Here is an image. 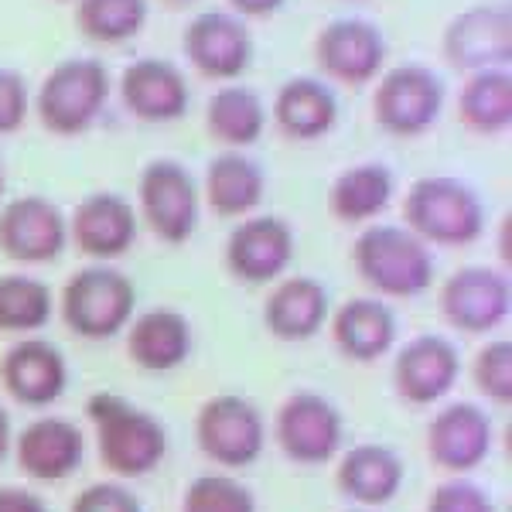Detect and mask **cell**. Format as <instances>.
Masks as SVG:
<instances>
[{
	"label": "cell",
	"instance_id": "obj_43",
	"mask_svg": "<svg viewBox=\"0 0 512 512\" xmlns=\"http://www.w3.org/2000/svg\"><path fill=\"white\" fill-rule=\"evenodd\" d=\"M164 4H175L178 7V4H192V0H164Z\"/></svg>",
	"mask_w": 512,
	"mask_h": 512
},
{
	"label": "cell",
	"instance_id": "obj_3",
	"mask_svg": "<svg viewBox=\"0 0 512 512\" xmlns=\"http://www.w3.org/2000/svg\"><path fill=\"white\" fill-rule=\"evenodd\" d=\"M113 93V76L96 55H69L41 76L31 110L52 137H79L99 120Z\"/></svg>",
	"mask_w": 512,
	"mask_h": 512
},
{
	"label": "cell",
	"instance_id": "obj_31",
	"mask_svg": "<svg viewBox=\"0 0 512 512\" xmlns=\"http://www.w3.org/2000/svg\"><path fill=\"white\" fill-rule=\"evenodd\" d=\"M55 318V291L41 277L0 274V332L38 335Z\"/></svg>",
	"mask_w": 512,
	"mask_h": 512
},
{
	"label": "cell",
	"instance_id": "obj_44",
	"mask_svg": "<svg viewBox=\"0 0 512 512\" xmlns=\"http://www.w3.org/2000/svg\"><path fill=\"white\" fill-rule=\"evenodd\" d=\"M345 512H366V509H345Z\"/></svg>",
	"mask_w": 512,
	"mask_h": 512
},
{
	"label": "cell",
	"instance_id": "obj_41",
	"mask_svg": "<svg viewBox=\"0 0 512 512\" xmlns=\"http://www.w3.org/2000/svg\"><path fill=\"white\" fill-rule=\"evenodd\" d=\"M509 229H512V222H509V216H502V222H499V263H502V270L509 267Z\"/></svg>",
	"mask_w": 512,
	"mask_h": 512
},
{
	"label": "cell",
	"instance_id": "obj_4",
	"mask_svg": "<svg viewBox=\"0 0 512 512\" xmlns=\"http://www.w3.org/2000/svg\"><path fill=\"white\" fill-rule=\"evenodd\" d=\"M403 226L431 250H461L482 239L485 202L465 178L424 175L403 195Z\"/></svg>",
	"mask_w": 512,
	"mask_h": 512
},
{
	"label": "cell",
	"instance_id": "obj_10",
	"mask_svg": "<svg viewBox=\"0 0 512 512\" xmlns=\"http://www.w3.org/2000/svg\"><path fill=\"white\" fill-rule=\"evenodd\" d=\"M274 441L287 461L301 468H321L338 458L345 444L342 410L325 393L297 390L274 414Z\"/></svg>",
	"mask_w": 512,
	"mask_h": 512
},
{
	"label": "cell",
	"instance_id": "obj_8",
	"mask_svg": "<svg viewBox=\"0 0 512 512\" xmlns=\"http://www.w3.org/2000/svg\"><path fill=\"white\" fill-rule=\"evenodd\" d=\"M195 444L212 465L226 472L250 468L267 448V417L239 393L209 396L195 414Z\"/></svg>",
	"mask_w": 512,
	"mask_h": 512
},
{
	"label": "cell",
	"instance_id": "obj_21",
	"mask_svg": "<svg viewBox=\"0 0 512 512\" xmlns=\"http://www.w3.org/2000/svg\"><path fill=\"white\" fill-rule=\"evenodd\" d=\"M11 451L24 478L55 485L79 472L86 458V434L76 420L38 417L21 434H14Z\"/></svg>",
	"mask_w": 512,
	"mask_h": 512
},
{
	"label": "cell",
	"instance_id": "obj_19",
	"mask_svg": "<svg viewBox=\"0 0 512 512\" xmlns=\"http://www.w3.org/2000/svg\"><path fill=\"white\" fill-rule=\"evenodd\" d=\"M140 236L137 209L120 192H89L69 216V243L93 263H113L134 250Z\"/></svg>",
	"mask_w": 512,
	"mask_h": 512
},
{
	"label": "cell",
	"instance_id": "obj_13",
	"mask_svg": "<svg viewBox=\"0 0 512 512\" xmlns=\"http://www.w3.org/2000/svg\"><path fill=\"white\" fill-rule=\"evenodd\" d=\"M69 246V216L45 195L0 202V253L24 267L59 260Z\"/></svg>",
	"mask_w": 512,
	"mask_h": 512
},
{
	"label": "cell",
	"instance_id": "obj_22",
	"mask_svg": "<svg viewBox=\"0 0 512 512\" xmlns=\"http://www.w3.org/2000/svg\"><path fill=\"white\" fill-rule=\"evenodd\" d=\"M328 315H332V297L328 287L318 277L308 274H284L270 284L263 297V328L277 338V342H311L325 332Z\"/></svg>",
	"mask_w": 512,
	"mask_h": 512
},
{
	"label": "cell",
	"instance_id": "obj_37",
	"mask_svg": "<svg viewBox=\"0 0 512 512\" xmlns=\"http://www.w3.org/2000/svg\"><path fill=\"white\" fill-rule=\"evenodd\" d=\"M69 512H144V506L123 482H93L69 502Z\"/></svg>",
	"mask_w": 512,
	"mask_h": 512
},
{
	"label": "cell",
	"instance_id": "obj_20",
	"mask_svg": "<svg viewBox=\"0 0 512 512\" xmlns=\"http://www.w3.org/2000/svg\"><path fill=\"white\" fill-rule=\"evenodd\" d=\"M123 110L140 123H175L192 106V86L181 65L161 55L134 59L117 79Z\"/></svg>",
	"mask_w": 512,
	"mask_h": 512
},
{
	"label": "cell",
	"instance_id": "obj_12",
	"mask_svg": "<svg viewBox=\"0 0 512 512\" xmlns=\"http://www.w3.org/2000/svg\"><path fill=\"white\" fill-rule=\"evenodd\" d=\"M297 253L294 226L277 212H253V216L236 219V226L226 236V270L239 284L270 287L291 270Z\"/></svg>",
	"mask_w": 512,
	"mask_h": 512
},
{
	"label": "cell",
	"instance_id": "obj_7",
	"mask_svg": "<svg viewBox=\"0 0 512 512\" xmlns=\"http://www.w3.org/2000/svg\"><path fill=\"white\" fill-rule=\"evenodd\" d=\"M202 192L178 158H154L140 168L137 178V219L151 229L161 243L185 246L198 229Z\"/></svg>",
	"mask_w": 512,
	"mask_h": 512
},
{
	"label": "cell",
	"instance_id": "obj_32",
	"mask_svg": "<svg viewBox=\"0 0 512 512\" xmlns=\"http://www.w3.org/2000/svg\"><path fill=\"white\" fill-rule=\"evenodd\" d=\"M151 18V0H76V31L93 45L134 41Z\"/></svg>",
	"mask_w": 512,
	"mask_h": 512
},
{
	"label": "cell",
	"instance_id": "obj_11",
	"mask_svg": "<svg viewBox=\"0 0 512 512\" xmlns=\"http://www.w3.org/2000/svg\"><path fill=\"white\" fill-rule=\"evenodd\" d=\"M311 52H315L321 79L352 89L376 82L379 72L386 69V59H390L383 28L362 14L325 21L311 41Z\"/></svg>",
	"mask_w": 512,
	"mask_h": 512
},
{
	"label": "cell",
	"instance_id": "obj_5",
	"mask_svg": "<svg viewBox=\"0 0 512 512\" xmlns=\"http://www.w3.org/2000/svg\"><path fill=\"white\" fill-rule=\"evenodd\" d=\"M55 311L76 338L106 342L123 335L137 315V284L113 263H86L62 284Z\"/></svg>",
	"mask_w": 512,
	"mask_h": 512
},
{
	"label": "cell",
	"instance_id": "obj_27",
	"mask_svg": "<svg viewBox=\"0 0 512 512\" xmlns=\"http://www.w3.org/2000/svg\"><path fill=\"white\" fill-rule=\"evenodd\" d=\"M198 192L219 219L253 216L267 198V171L246 151H219L205 164Z\"/></svg>",
	"mask_w": 512,
	"mask_h": 512
},
{
	"label": "cell",
	"instance_id": "obj_14",
	"mask_svg": "<svg viewBox=\"0 0 512 512\" xmlns=\"http://www.w3.org/2000/svg\"><path fill=\"white\" fill-rule=\"evenodd\" d=\"M181 52L202 79L239 82L253 65V31L233 11H202L181 31Z\"/></svg>",
	"mask_w": 512,
	"mask_h": 512
},
{
	"label": "cell",
	"instance_id": "obj_26",
	"mask_svg": "<svg viewBox=\"0 0 512 512\" xmlns=\"http://www.w3.org/2000/svg\"><path fill=\"white\" fill-rule=\"evenodd\" d=\"M403 482H407V465L386 444L362 441L352 444L349 451H338L335 485L355 506L362 509L390 506L396 495L403 492Z\"/></svg>",
	"mask_w": 512,
	"mask_h": 512
},
{
	"label": "cell",
	"instance_id": "obj_29",
	"mask_svg": "<svg viewBox=\"0 0 512 512\" xmlns=\"http://www.w3.org/2000/svg\"><path fill=\"white\" fill-rule=\"evenodd\" d=\"M267 103L243 82H222L205 103V134L222 151H246L267 130Z\"/></svg>",
	"mask_w": 512,
	"mask_h": 512
},
{
	"label": "cell",
	"instance_id": "obj_33",
	"mask_svg": "<svg viewBox=\"0 0 512 512\" xmlns=\"http://www.w3.org/2000/svg\"><path fill=\"white\" fill-rule=\"evenodd\" d=\"M181 512H256L253 492L226 472L198 475L185 489Z\"/></svg>",
	"mask_w": 512,
	"mask_h": 512
},
{
	"label": "cell",
	"instance_id": "obj_28",
	"mask_svg": "<svg viewBox=\"0 0 512 512\" xmlns=\"http://www.w3.org/2000/svg\"><path fill=\"white\" fill-rule=\"evenodd\" d=\"M396 195V175L383 161H355L342 168L328 185L325 205L342 226H369L390 209Z\"/></svg>",
	"mask_w": 512,
	"mask_h": 512
},
{
	"label": "cell",
	"instance_id": "obj_36",
	"mask_svg": "<svg viewBox=\"0 0 512 512\" xmlns=\"http://www.w3.org/2000/svg\"><path fill=\"white\" fill-rule=\"evenodd\" d=\"M31 117V86L21 69L0 65V137H11Z\"/></svg>",
	"mask_w": 512,
	"mask_h": 512
},
{
	"label": "cell",
	"instance_id": "obj_6",
	"mask_svg": "<svg viewBox=\"0 0 512 512\" xmlns=\"http://www.w3.org/2000/svg\"><path fill=\"white\" fill-rule=\"evenodd\" d=\"M444 103H448V86L431 65L400 62L386 65L376 76L369 110H373V120L383 134L414 140L434 130V123L444 113Z\"/></svg>",
	"mask_w": 512,
	"mask_h": 512
},
{
	"label": "cell",
	"instance_id": "obj_16",
	"mask_svg": "<svg viewBox=\"0 0 512 512\" xmlns=\"http://www.w3.org/2000/svg\"><path fill=\"white\" fill-rule=\"evenodd\" d=\"M495 444V424L485 407L458 400L441 407L427 424V458L444 475H472Z\"/></svg>",
	"mask_w": 512,
	"mask_h": 512
},
{
	"label": "cell",
	"instance_id": "obj_38",
	"mask_svg": "<svg viewBox=\"0 0 512 512\" xmlns=\"http://www.w3.org/2000/svg\"><path fill=\"white\" fill-rule=\"evenodd\" d=\"M0 512H52L38 492L21 485H0Z\"/></svg>",
	"mask_w": 512,
	"mask_h": 512
},
{
	"label": "cell",
	"instance_id": "obj_40",
	"mask_svg": "<svg viewBox=\"0 0 512 512\" xmlns=\"http://www.w3.org/2000/svg\"><path fill=\"white\" fill-rule=\"evenodd\" d=\"M11 444H14V424H11V414L4 410V403H0V465H4V458L11 454Z\"/></svg>",
	"mask_w": 512,
	"mask_h": 512
},
{
	"label": "cell",
	"instance_id": "obj_23",
	"mask_svg": "<svg viewBox=\"0 0 512 512\" xmlns=\"http://www.w3.org/2000/svg\"><path fill=\"white\" fill-rule=\"evenodd\" d=\"M267 113L284 137L297 140V144H311V140L332 134L338 117H342V103H338V93L328 79L297 72L277 86Z\"/></svg>",
	"mask_w": 512,
	"mask_h": 512
},
{
	"label": "cell",
	"instance_id": "obj_1",
	"mask_svg": "<svg viewBox=\"0 0 512 512\" xmlns=\"http://www.w3.org/2000/svg\"><path fill=\"white\" fill-rule=\"evenodd\" d=\"M86 420L96 437L99 465L113 478H147L168 454V431L151 410L120 393L99 390L86 400Z\"/></svg>",
	"mask_w": 512,
	"mask_h": 512
},
{
	"label": "cell",
	"instance_id": "obj_9",
	"mask_svg": "<svg viewBox=\"0 0 512 512\" xmlns=\"http://www.w3.org/2000/svg\"><path fill=\"white\" fill-rule=\"evenodd\" d=\"M437 311L461 335H492L509 321L512 284L502 267L465 263L437 287Z\"/></svg>",
	"mask_w": 512,
	"mask_h": 512
},
{
	"label": "cell",
	"instance_id": "obj_39",
	"mask_svg": "<svg viewBox=\"0 0 512 512\" xmlns=\"http://www.w3.org/2000/svg\"><path fill=\"white\" fill-rule=\"evenodd\" d=\"M229 11L236 14V18L243 21H263V18H274L280 7L287 4V0H226Z\"/></svg>",
	"mask_w": 512,
	"mask_h": 512
},
{
	"label": "cell",
	"instance_id": "obj_42",
	"mask_svg": "<svg viewBox=\"0 0 512 512\" xmlns=\"http://www.w3.org/2000/svg\"><path fill=\"white\" fill-rule=\"evenodd\" d=\"M4 188H7V175H4V161H0V202H4Z\"/></svg>",
	"mask_w": 512,
	"mask_h": 512
},
{
	"label": "cell",
	"instance_id": "obj_30",
	"mask_svg": "<svg viewBox=\"0 0 512 512\" xmlns=\"http://www.w3.org/2000/svg\"><path fill=\"white\" fill-rule=\"evenodd\" d=\"M458 120L475 137H502L512 127V72L509 65L465 72L458 89Z\"/></svg>",
	"mask_w": 512,
	"mask_h": 512
},
{
	"label": "cell",
	"instance_id": "obj_24",
	"mask_svg": "<svg viewBox=\"0 0 512 512\" xmlns=\"http://www.w3.org/2000/svg\"><path fill=\"white\" fill-rule=\"evenodd\" d=\"M325 328L332 332L335 349L359 366H373L383 355H390L396 349V335H400V321H396L393 308L376 294L342 301L328 315Z\"/></svg>",
	"mask_w": 512,
	"mask_h": 512
},
{
	"label": "cell",
	"instance_id": "obj_18",
	"mask_svg": "<svg viewBox=\"0 0 512 512\" xmlns=\"http://www.w3.org/2000/svg\"><path fill=\"white\" fill-rule=\"evenodd\" d=\"M0 386L18 407L45 410L69 390V362L41 335H24L0 355Z\"/></svg>",
	"mask_w": 512,
	"mask_h": 512
},
{
	"label": "cell",
	"instance_id": "obj_2",
	"mask_svg": "<svg viewBox=\"0 0 512 512\" xmlns=\"http://www.w3.org/2000/svg\"><path fill=\"white\" fill-rule=\"evenodd\" d=\"M352 267L376 297L410 301L434 287V250L407 226L369 222L352 239Z\"/></svg>",
	"mask_w": 512,
	"mask_h": 512
},
{
	"label": "cell",
	"instance_id": "obj_25",
	"mask_svg": "<svg viewBox=\"0 0 512 512\" xmlns=\"http://www.w3.org/2000/svg\"><path fill=\"white\" fill-rule=\"evenodd\" d=\"M123 335H127V359L144 373H175L192 359L195 349V328L178 308L140 311L130 318Z\"/></svg>",
	"mask_w": 512,
	"mask_h": 512
},
{
	"label": "cell",
	"instance_id": "obj_15",
	"mask_svg": "<svg viewBox=\"0 0 512 512\" xmlns=\"http://www.w3.org/2000/svg\"><path fill=\"white\" fill-rule=\"evenodd\" d=\"M441 55L454 72H478L509 65L512 11L509 4H472L441 31Z\"/></svg>",
	"mask_w": 512,
	"mask_h": 512
},
{
	"label": "cell",
	"instance_id": "obj_17",
	"mask_svg": "<svg viewBox=\"0 0 512 512\" xmlns=\"http://www.w3.org/2000/svg\"><path fill=\"white\" fill-rule=\"evenodd\" d=\"M461 379V352L451 338L424 332L393 355V390L410 407H434Z\"/></svg>",
	"mask_w": 512,
	"mask_h": 512
},
{
	"label": "cell",
	"instance_id": "obj_34",
	"mask_svg": "<svg viewBox=\"0 0 512 512\" xmlns=\"http://www.w3.org/2000/svg\"><path fill=\"white\" fill-rule=\"evenodd\" d=\"M472 383L475 390L506 410L512 403V342L509 338H489L472 359Z\"/></svg>",
	"mask_w": 512,
	"mask_h": 512
},
{
	"label": "cell",
	"instance_id": "obj_35",
	"mask_svg": "<svg viewBox=\"0 0 512 512\" xmlns=\"http://www.w3.org/2000/svg\"><path fill=\"white\" fill-rule=\"evenodd\" d=\"M424 512H499V509H495L492 495L482 485L465 475H454L448 482L434 485Z\"/></svg>",
	"mask_w": 512,
	"mask_h": 512
}]
</instances>
